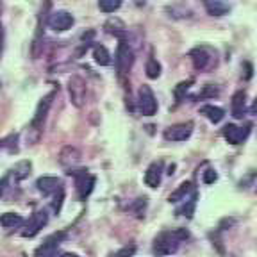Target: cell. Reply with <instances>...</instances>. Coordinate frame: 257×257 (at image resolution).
<instances>
[{
	"label": "cell",
	"mask_w": 257,
	"mask_h": 257,
	"mask_svg": "<svg viewBox=\"0 0 257 257\" xmlns=\"http://www.w3.org/2000/svg\"><path fill=\"white\" fill-rule=\"evenodd\" d=\"M68 175L75 177V186H77V191H79V198L80 200H86V198L91 195L93 188H95V177L91 173H88V170H70L66 172Z\"/></svg>",
	"instance_id": "4"
},
{
	"label": "cell",
	"mask_w": 257,
	"mask_h": 257,
	"mask_svg": "<svg viewBox=\"0 0 257 257\" xmlns=\"http://www.w3.org/2000/svg\"><path fill=\"white\" fill-rule=\"evenodd\" d=\"M250 111H252V114L257 118V98L253 100V104H252V107H250Z\"/></svg>",
	"instance_id": "35"
},
{
	"label": "cell",
	"mask_w": 257,
	"mask_h": 257,
	"mask_svg": "<svg viewBox=\"0 0 257 257\" xmlns=\"http://www.w3.org/2000/svg\"><path fill=\"white\" fill-rule=\"evenodd\" d=\"M56 93L57 91H50L48 95H45L40 100V104H38L36 111H34V116H32L31 123H29V128H27V143L29 145H36L38 141H40L41 134H43L45 120H47L50 105H52L54 98H56Z\"/></svg>",
	"instance_id": "1"
},
{
	"label": "cell",
	"mask_w": 257,
	"mask_h": 257,
	"mask_svg": "<svg viewBox=\"0 0 257 257\" xmlns=\"http://www.w3.org/2000/svg\"><path fill=\"white\" fill-rule=\"evenodd\" d=\"M93 57L100 66H109L111 64V54L104 45H95L93 47Z\"/></svg>",
	"instance_id": "22"
},
{
	"label": "cell",
	"mask_w": 257,
	"mask_h": 257,
	"mask_svg": "<svg viewBox=\"0 0 257 257\" xmlns=\"http://www.w3.org/2000/svg\"><path fill=\"white\" fill-rule=\"evenodd\" d=\"M63 200H64V188L61 189V191H57L56 195H54V202H52V211L54 213H59L61 207H63Z\"/></svg>",
	"instance_id": "28"
},
{
	"label": "cell",
	"mask_w": 257,
	"mask_h": 257,
	"mask_svg": "<svg viewBox=\"0 0 257 257\" xmlns=\"http://www.w3.org/2000/svg\"><path fill=\"white\" fill-rule=\"evenodd\" d=\"M202 4L211 16H223L230 11L229 4H225L223 0H202Z\"/></svg>",
	"instance_id": "17"
},
{
	"label": "cell",
	"mask_w": 257,
	"mask_h": 257,
	"mask_svg": "<svg viewBox=\"0 0 257 257\" xmlns=\"http://www.w3.org/2000/svg\"><path fill=\"white\" fill-rule=\"evenodd\" d=\"M250 127H237V125H225L223 127V138L227 140V143L230 145H239L248 138Z\"/></svg>",
	"instance_id": "11"
},
{
	"label": "cell",
	"mask_w": 257,
	"mask_h": 257,
	"mask_svg": "<svg viewBox=\"0 0 257 257\" xmlns=\"http://www.w3.org/2000/svg\"><path fill=\"white\" fill-rule=\"evenodd\" d=\"M216 95H218V89L213 88V86H207V88L202 91L200 96H216Z\"/></svg>",
	"instance_id": "32"
},
{
	"label": "cell",
	"mask_w": 257,
	"mask_h": 257,
	"mask_svg": "<svg viewBox=\"0 0 257 257\" xmlns=\"http://www.w3.org/2000/svg\"><path fill=\"white\" fill-rule=\"evenodd\" d=\"M138 107L143 116H154L157 112V98L150 86H141L140 93H138Z\"/></svg>",
	"instance_id": "6"
},
{
	"label": "cell",
	"mask_w": 257,
	"mask_h": 257,
	"mask_svg": "<svg viewBox=\"0 0 257 257\" xmlns=\"http://www.w3.org/2000/svg\"><path fill=\"white\" fill-rule=\"evenodd\" d=\"M36 188L43 193L45 197H50V195H56L57 191L63 189V182H61V179H57V177L45 175V177H40L36 181Z\"/></svg>",
	"instance_id": "12"
},
{
	"label": "cell",
	"mask_w": 257,
	"mask_h": 257,
	"mask_svg": "<svg viewBox=\"0 0 257 257\" xmlns=\"http://www.w3.org/2000/svg\"><path fill=\"white\" fill-rule=\"evenodd\" d=\"M123 0H98V9L102 13H114L121 8Z\"/></svg>",
	"instance_id": "25"
},
{
	"label": "cell",
	"mask_w": 257,
	"mask_h": 257,
	"mask_svg": "<svg viewBox=\"0 0 257 257\" xmlns=\"http://www.w3.org/2000/svg\"><path fill=\"white\" fill-rule=\"evenodd\" d=\"M75 24V18H73L72 13L59 9V11H54L52 15L47 18V25L52 29L54 32H64L72 29V25Z\"/></svg>",
	"instance_id": "7"
},
{
	"label": "cell",
	"mask_w": 257,
	"mask_h": 257,
	"mask_svg": "<svg viewBox=\"0 0 257 257\" xmlns=\"http://www.w3.org/2000/svg\"><path fill=\"white\" fill-rule=\"evenodd\" d=\"M161 175H163V163L156 161L145 172V184L149 188H157L161 184Z\"/></svg>",
	"instance_id": "14"
},
{
	"label": "cell",
	"mask_w": 257,
	"mask_h": 257,
	"mask_svg": "<svg viewBox=\"0 0 257 257\" xmlns=\"http://www.w3.org/2000/svg\"><path fill=\"white\" fill-rule=\"evenodd\" d=\"M216 181H218V173L214 172V170H207V172H204V182L205 184H214Z\"/></svg>",
	"instance_id": "31"
},
{
	"label": "cell",
	"mask_w": 257,
	"mask_h": 257,
	"mask_svg": "<svg viewBox=\"0 0 257 257\" xmlns=\"http://www.w3.org/2000/svg\"><path fill=\"white\" fill-rule=\"evenodd\" d=\"M104 29H105V32H109V34H112V36H116V38H121L125 32H127V27H125V24L120 18H109V20L105 22Z\"/></svg>",
	"instance_id": "21"
},
{
	"label": "cell",
	"mask_w": 257,
	"mask_h": 257,
	"mask_svg": "<svg viewBox=\"0 0 257 257\" xmlns=\"http://www.w3.org/2000/svg\"><path fill=\"white\" fill-rule=\"evenodd\" d=\"M245 91H236L232 96V102H230V111H232V116L241 120V118L245 116L246 112V104H245Z\"/></svg>",
	"instance_id": "16"
},
{
	"label": "cell",
	"mask_w": 257,
	"mask_h": 257,
	"mask_svg": "<svg viewBox=\"0 0 257 257\" xmlns=\"http://www.w3.org/2000/svg\"><path fill=\"white\" fill-rule=\"evenodd\" d=\"M136 253V245H125L116 253H112V257H134Z\"/></svg>",
	"instance_id": "29"
},
{
	"label": "cell",
	"mask_w": 257,
	"mask_h": 257,
	"mask_svg": "<svg viewBox=\"0 0 257 257\" xmlns=\"http://www.w3.org/2000/svg\"><path fill=\"white\" fill-rule=\"evenodd\" d=\"M193 128H195V125H193V121H184V123H175L172 125V127H168L165 131V140L166 141H172V143H175V141H186L189 136L193 134Z\"/></svg>",
	"instance_id": "9"
},
{
	"label": "cell",
	"mask_w": 257,
	"mask_h": 257,
	"mask_svg": "<svg viewBox=\"0 0 257 257\" xmlns=\"http://www.w3.org/2000/svg\"><path fill=\"white\" fill-rule=\"evenodd\" d=\"M24 223H25V220L20 214H16V213L0 214V225H2L4 229H18V227H22Z\"/></svg>",
	"instance_id": "20"
},
{
	"label": "cell",
	"mask_w": 257,
	"mask_h": 257,
	"mask_svg": "<svg viewBox=\"0 0 257 257\" xmlns=\"http://www.w3.org/2000/svg\"><path fill=\"white\" fill-rule=\"evenodd\" d=\"M193 191V182H189V181H184L182 182L179 188L175 189V191L172 193L168 197V202L170 204H177V202H182V200H186V197H188L189 193Z\"/></svg>",
	"instance_id": "19"
},
{
	"label": "cell",
	"mask_w": 257,
	"mask_h": 257,
	"mask_svg": "<svg viewBox=\"0 0 257 257\" xmlns=\"http://www.w3.org/2000/svg\"><path fill=\"white\" fill-rule=\"evenodd\" d=\"M145 207H147V198L143 197V198H138V200H136V204H134L131 209H133V211L138 214V216H141V214L145 213Z\"/></svg>",
	"instance_id": "30"
},
{
	"label": "cell",
	"mask_w": 257,
	"mask_h": 257,
	"mask_svg": "<svg viewBox=\"0 0 257 257\" xmlns=\"http://www.w3.org/2000/svg\"><path fill=\"white\" fill-rule=\"evenodd\" d=\"M66 237L64 232H56L52 236H48L47 239L34 250V257H57V250H59L61 241Z\"/></svg>",
	"instance_id": "8"
},
{
	"label": "cell",
	"mask_w": 257,
	"mask_h": 257,
	"mask_svg": "<svg viewBox=\"0 0 257 257\" xmlns=\"http://www.w3.org/2000/svg\"><path fill=\"white\" fill-rule=\"evenodd\" d=\"M4 27H2V24H0V56H2V52H4Z\"/></svg>",
	"instance_id": "34"
},
{
	"label": "cell",
	"mask_w": 257,
	"mask_h": 257,
	"mask_svg": "<svg viewBox=\"0 0 257 257\" xmlns=\"http://www.w3.org/2000/svg\"><path fill=\"white\" fill-rule=\"evenodd\" d=\"M114 64H116V70L120 75L128 73V70L133 68L134 64V50L131 48V45L125 40H120L116 48V57H114Z\"/></svg>",
	"instance_id": "3"
},
{
	"label": "cell",
	"mask_w": 257,
	"mask_h": 257,
	"mask_svg": "<svg viewBox=\"0 0 257 257\" xmlns=\"http://www.w3.org/2000/svg\"><path fill=\"white\" fill-rule=\"evenodd\" d=\"M31 161H20V163H16L15 168L11 170V173L15 175V181H24L25 177H29L31 173Z\"/></svg>",
	"instance_id": "23"
},
{
	"label": "cell",
	"mask_w": 257,
	"mask_h": 257,
	"mask_svg": "<svg viewBox=\"0 0 257 257\" xmlns=\"http://www.w3.org/2000/svg\"><path fill=\"white\" fill-rule=\"evenodd\" d=\"M200 114H204L211 123H220L221 120L225 118V111L218 105L213 104H207V105H202L200 107Z\"/></svg>",
	"instance_id": "18"
},
{
	"label": "cell",
	"mask_w": 257,
	"mask_h": 257,
	"mask_svg": "<svg viewBox=\"0 0 257 257\" xmlns=\"http://www.w3.org/2000/svg\"><path fill=\"white\" fill-rule=\"evenodd\" d=\"M145 72H147V77H149V79H157V77L161 75V64L157 63V59H154V57H150V59L147 61V66H145Z\"/></svg>",
	"instance_id": "26"
},
{
	"label": "cell",
	"mask_w": 257,
	"mask_h": 257,
	"mask_svg": "<svg viewBox=\"0 0 257 257\" xmlns=\"http://www.w3.org/2000/svg\"><path fill=\"white\" fill-rule=\"evenodd\" d=\"M61 257H79L77 253H70V252H66V253H63Z\"/></svg>",
	"instance_id": "36"
},
{
	"label": "cell",
	"mask_w": 257,
	"mask_h": 257,
	"mask_svg": "<svg viewBox=\"0 0 257 257\" xmlns=\"http://www.w3.org/2000/svg\"><path fill=\"white\" fill-rule=\"evenodd\" d=\"M8 184H9V177L6 175V177H2L0 179V197L4 195V191H6V188H8Z\"/></svg>",
	"instance_id": "33"
},
{
	"label": "cell",
	"mask_w": 257,
	"mask_h": 257,
	"mask_svg": "<svg viewBox=\"0 0 257 257\" xmlns=\"http://www.w3.org/2000/svg\"><path fill=\"white\" fill-rule=\"evenodd\" d=\"M189 237V232L186 229H173V230H163L159 236L154 239V255L163 257L175 253L181 246V243Z\"/></svg>",
	"instance_id": "2"
},
{
	"label": "cell",
	"mask_w": 257,
	"mask_h": 257,
	"mask_svg": "<svg viewBox=\"0 0 257 257\" xmlns=\"http://www.w3.org/2000/svg\"><path fill=\"white\" fill-rule=\"evenodd\" d=\"M68 95L70 100L75 107H82L86 104V95H88V88H86V80L80 75H72L68 80Z\"/></svg>",
	"instance_id": "5"
},
{
	"label": "cell",
	"mask_w": 257,
	"mask_h": 257,
	"mask_svg": "<svg viewBox=\"0 0 257 257\" xmlns=\"http://www.w3.org/2000/svg\"><path fill=\"white\" fill-rule=\"evenodd\" d=\"M189 57H191L195 70H198V72L205 70L209 66V64H211V54H209V50L205 47L193 48L191 52H189Z\"/></svg>",
	"instance_id": "13"
},
{
	"label": "cell",
	"mask_w": 257,
	"mask_h": 257,
	"mask_svg": "<svg viewBox=\"0 0 257 257\" xmlns=\"http://www.w3.org/2000/svg\"><path fill=\"white\" fill-rule=\"evenodd\" d=\"M47 223H48L47 211H36V213L29 218L27 223H25V229L22 230V236L24 237H34Z\"/></svg>",
	"instance_id": "10"
},
{
	"label": "cell",
	"mask_w": 257,
	"mask_h": 257,
	"mask_svg": "<svg viewBox=\"0 0 257 257\" xmlns=\"http://www.w3.org/2000/svg\"><path fill=\"white\" fill-rule=\"evenodd\" d=\"M80 161V152L75 149V147H64L63 150H61L59 154V163L63 166H66V168H73V166L77 165Z\"/></svg>",
	"instance_id": "15"
},
{
	"label": "cell",
	"mask_w": 257,
	"mask_h": 257,
	"mask_svg": "<svg viewBox=\"0 0 257 257\" xmlns=\"http://www.w3.org/2000/svg\"><path fill=\"white\" fill-rule=\"evenodd\" d=\"M193 84V80L189 79V80H184V82H181V84H177V88L173 89V95H175V98H177V102H181L182 98L186 96V91L189 89V86Z\"/></svg>",
	"instance_id": "27"
},
{
	"label": "cell",
	"mask_w": 257,
	"mask_h": 257,
	"mask_svg": "<svg viewBox=\"0 0 257 257\" xmlns=\"http://www.w3.org/2000/svg\"><path fill=\"white\" fill-rule=\"evenodd\" d=\"M195 205H197V193H193L191 198L186 200V204L182 205V207L177 209V214H182V216H186V218H191L193 213H195Z\"/></svg>",
	"instance_id": "24"
}]
</instances>
